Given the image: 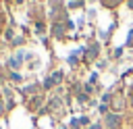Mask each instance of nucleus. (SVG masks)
<instances>
[{
    "label": "nucleus",
    "instance_id": "f03ea898",
    "mask_svg": "<svg viewBox=\"0 0 133 129\" xmlns=\"http://www.w3.org/2000/svg\"><path fill=\"white\" fill-rule=\"evenodd\" d=\"M21 56H23V54L19 52L17 56H12V58H10V62H8V64H10V69H19V67H21Z\"/></svg>",
    "mask_w": 133,
    "mask_h": 129
},
{
    "label": "nucleus",
    "instance_id": "f257e3e1",
    "mask_svg": "<svg viewBox=\"0 0 133 129\" xmlns=\"http://www.w3.org/2000/svg\"><path fill=\"white\" fill-rule=\"evenodd\" d=\"M118 123H121V117H118V114H108V117H106V125H108V127L114 129Z\"/></svg>",
    "mask_w": 133,
    "mask_h": 129
}]
</instances>
